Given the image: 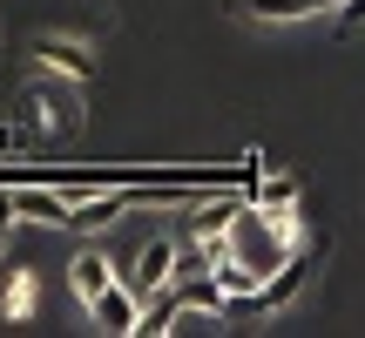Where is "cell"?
Returning a JSON list of instances; mask_svg holds the SVG:
<instances>
[{
	"label": "cell",
	"instance_id": "1",
	"mask_svg": "<svg viewBox=\"0 0 365 338\" xmlns=\"http://www.w3.org/2000/svg\"><path fill=\"white\" fill-rule=\"evenodd\" d=\"M27 108H34V129L41 135H75L81 129V102H75V81H54L48 68H41L34 81H27Z\"/></svg>",
	"mask_w": 365,
	"mask_h": 338
},
{
	"label": "cell",
	"instance_id": "2",
	"mask_svg": "<svg viewBox=\"0 0 365 338\" xmlns=\"http://www.w3.org/2000/svg\"><path fill=\"white\" fill-rule=\"evenodd\" d=\"M34 68H48V75H61V81H75V88H88L95 81V54L81 48V41H61V34H34Z\"/></svg>",
	"mask_w": 365,
	"mask_h": 338
},
{
	"label": "cell",
	"instance_id": "3",
	"mask_svg": "<svg viewBox=\"0 0 365 338\" xmlns=\"http://www.w3.org/2000/svg\"><path fill=\"white\" fill-rule=\"evenodd\" d=\"M170 277H176V244H170V237H149V244L135 250V285L129 291H135V298H156Z\"/></svg>",
	"mask_w": 365,
	"mask_h": 338
},
{
	"label": "cell",
	"instance_id": "4",
	"mask_svg": "<svg viewBox=\"0 0 365 338\" xmlns=\"http://www.w3.org/2000/svg\"><path fill=\"white\" fill-rule=\"evenodd\" d=\"M88 312H95V325H102V332H135V312H143V304H135V291L129 285H115V277H108V285L102 291H95V298H88Z\"/></svg>",
	"mask_w": 365,
	"mask_h": 338
},
{
	"label": "cell",
	"instance_id": "5",
	"mask_svg": "<svg viewBox=\"0 0 365 338\" xmlns=\"http://www.w3.org/2000/svg\"><path fill=\"white\" fill-rule=\"evenodd\" d=\"M7 203H14V217H34V223H48V230L68 223V196L61 190H7Z\"/></svg>",
	"mask_w": 365,
	"mask_h": 338
},
{
	"label": "cell",
	"instance_id": "6",
	"mask_svg": "<svg viewBox=\"0 0 365 338\" xmlns=\"http://www.w3.org/2000/svg\"><path fill=\"white\" fill-rule=\"evenodd\" d=\"M108 277H115V271H108L102 250H75V264H68V285H75V298H81V304H88L95 291L108 285Z\"/></svg>",
	"mask_w": 365,
	"mask_h": 338
},
{
	"label": "cell",
	"instance_id": "7",
	"mask_svg": "<svg viewBox=\"0 0 365 338\" xmlns=\"http://www.w3.org/2000/svg\"><path fill=\"white\" fill-rule=\"evenodd\" d=\"M318 7H339V0H244L250 21H304V14H318Z\"/></svg>",
	"mask_w": 365,
	"mask_h": 338
},
{
	"label": "cell",
	"instance_id": "8",
	"mask_svg": "<svg viewBox=\"0 0 365 338\" xmlns=\"http://www.w3.org/2000/svg\"><path fill=\"white\" fill-rule=\"evenodd\" d=\"M27 304H34V271H14L7 298H0V318H27Z\"/></svg>",
	"mask_w": 365,
	"mask_h": 338
},
{
	"label": "cell",
	"instance_id": "9",
	"mask_svg": "<svg viewBox=\"0 0 365 338\" xmlns=\"http://www.w3.org/2000/svg\"><path fill=\"white\" fill-rule=\"evenodd\" d=\"M352 34H365V0H345L339 7V41H352Z\"/></svg>",
	"mask_w": 365,
	"mask_h": 338
},
{
	"label": "cell",
	"instance_id": "10",
	"mask_svg": "<svg viewBox=\"0 0 365 338\" xmlns=\"http://www.w3.org/2000/svg\"><path fill=\"white\" fill-rule=\"evenodd\" d=\"M0 250H7V223H0Z\"/></svg>",
	"mask_w": 365,
	"mask_h": 338
}]
</instances>
